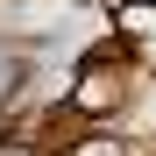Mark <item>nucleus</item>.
<instances>
[{
	"mask_svg": "<svg viewBox=\"0 0 156 156\" xmlns=\"http://www.w3.org/2000/svg\"><path fill=\"white\" fill-rule=\"evenodd\" d=\"M128 92H135V71H128V50H92L85 64L71 71V85H64V107L78 121H107L128 107Z\"/></svg>",
	"mask_w": 156,
	"mask_h": 156,
	"instance_id": "nucleus-1",
	"label": "nucleus"
},
{
	"mask_svg": "<svg viewBox=\"0 0 156 156\" xmlns=\"http://www.w3.org/2000/svg\"><path fill=\"white\" fill-rule=\"evenodd\" d=\"M114 29L128 43H156V7H142V0H114Z\"/></svg>",
	"mask_w": 156,
	"mask_h": 156,
	"instance_id": "nucleus-2",
	"label": "nucleus"
},
{
	"mask_svg": "<svg viewBox=\"0 0 156 156\" xmlns=\"http://www.w3.org/2000/svg\"><path fill=\"white\" fill-rule=\"evenodd\" d=\"M71 156H128V142H121V135H78Z\"/></svg>",
	"mask_w": 156,
	"mask_h": 156,
	"instance_id": "nucleus-3",
	"label": "nucleus"
},
{
	"mask_svg": "<svg viewBox=\"0 0 156 156\" xmlns=\"http://www.w3.org/2000/svg\"><path fill=\"white\" fill-rule=\"evenodd\" d=\"M0 156H43L36 142H21V135H0Z\"/></svg>",
	"mask_w": 156,
	"mask_h": 156,
	"instance_id": "nucleus-4",
	"label": "nucleus"
},
{
	"mask_svg": "<svg viewBox=\"0 0 156 156\" xmlns=\"http://www.w3.org/2000/svg\"><path fill=\"white\" fill-rule=\"evenodd\" d=\"M142 7H156V0H142Z\"/></svg>",
	"mask_w": 156,
	"mask_h": 156,
	"instance_id": "nucleus-5",
	"label": "nucleus"
}]
</instances>
